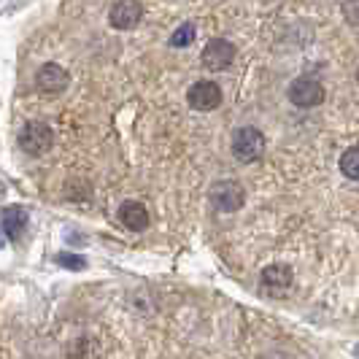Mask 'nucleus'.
I'll return each mask as SVG.
<instances>
[{
	"label": "nucleus",
	"instance_id": "nucleus-8",
	"mask_svg": "<svg viewBox=\"0 0 359 359\" xmlns=\"http://www.w3.org/2000/svg\"><path fill=\"white\" fill-rule=\"evenodd\" d=\"M200 60H203V65H205L208 71H224V68L233 65L235 46L227 41V38H214V41L205 43V49H203V54H200Z\"/></svg>",
	"mask_w": 359,
	"mask_h": 359
},
{
	"label": "nucleus",
	"instance_id": "nucleus-12",
	"mask_svg": "<svg viewBox=\"0 0 359 359\" xmlns=\"http://www.w3.org/2000/svg\"><path fill=\"white\" fill-rule=\"evenodd\" d=\"M341 170L346 179H354L359 181V146H351L346 149L341 157Z\"/></svg>",
	"mask_w": 359,
	"mask_h": 359
},
{
	"label": "nucleus",
	"instance_id": "nucleus-13",
	"mask_svg": "<svg viewBox=\"0 0 359 359\" xmlns=\"http://www.w3.org/2000/svg\"><path fill=\"white\" fill-rule=\"evenodd\" d=\"M198 36V30H195V25L192 22H184L179 30H173V36H170V46L173 49H184V46H189L192 41Z\"/></svg>",
	"mask_w": 359,
	"mask_h": 359
},
{
	"label": "nucleus",
	"instance_id": "nucleus-2",
	"mask_svg": "<svg viewBox=\"0 0 359 359\" xmlns=\"http://www.w3.org/2000/svg\"><path fill=\"white\" fill-rule=\"evenodd\" d=\"M208 198H211V205H214L216 211H222V214H235V211H241L243 208V203H246V189L233 179H222L211 184V189H208Z\"/></svg>",
	"mask_w": 359,
	"mask_h": 359
},
{
	"label": "nucleus",
	"instance_id": "nucleus-7",
	"mask_svg": "<svg viewBox=\"0 0 359 359\" xmlns=\"http://www.w3.org/2000/svg\"><path fill=\"white\" fill-rule=\"evenodd\" d=\"M144 19V6L138 0H116L108 11V22L114 30H133Z\"/></svg>",
	"mask_w": 359,
	"mask_h": 359
},
{
	"label": "nucleus",
	"instance_id": "nucleus-17",
	"mask_svg": "<svg viewBox=\"0 0 359 359\" xmlns=\"http://www.w3.org/2000/svg\"><path fill=\"white\" fill-rule=\"evenodd\" d=\"M259 359H287L284 354H278V351H268V354H262Z\"/></svg>",
	"mask_w": 359,
	"mask_h": 359
},
{
	"label": "nucleus",
	"instance_id": "nucleus-4",
	"mask_svg": "<svg viewBox=\"0 0 359 359\" xmlns=\"http://www.w3.org/2000/svg\"><path fill=\"white\" fill-rule=\"evenodd\" d=\"M289 100L292 106L297 108H316L324 103V87L316 81V79H308V76H300L289 84Z\"/></svg>",
	"mask_w": 359,
	"mask_h": 359
},
{
	"label": "nucleus",
	"instance_id": "nucleus-3",
	"mask_svg": "<svg viewBox=\"0 0 359 359\" xmlns=\"http://www.w3.org/2000/svg\"><path fill=\"white\" fill-rule=\"evenodd\" d=\"M52 144H54V133L46 122H27V125L22 127V133H19V146L30 157L46 154L52 149Z\"/></svg>",
	"mask_w": 359,
	"mask_h": 359
},
{
	"label": "nucleus",
	"instance_id": "nucleus-1",
	"mask_svg": "<svg viewBox=\"0 0 359 359\" xmlns=\"http://www.w3.org/2000/svg\"><path fill=\"white\" fill-rule=\"evenodd\" d=\"M233 157L238 162H243V165H249V162H257L262 160V154H265V135L257 130V127H238L233 135Z\"/></svg>",
	"mask_w": 359,
	"mask_h": 359
},
{
	"label": "nucleus",
	"instance_id": "nucleus-18",
	"mask_svg": "<svg viewBox=\"0 0 359 359\" xmlns=\"http://www.w3.org/2000/svg\"><path fill=\"white\" fill-rule=\"evenodd\" d=\"M354 357L359 359V343H357V346H354Z\"/></svg>",
	"mask_w": 359,
	"mask_h": 359
},
{
	"label": "nucleus",
	"instance_id": "nucleus-11",
	"mask_svg": "<svg viewBox=\"0 0 359 359\" xmlns=\"http://www.w3.org/2000/svg\"><path fill=\"white\" fill-rule=\"evenodd\" d=\"M25 224H27V211L25 208H19V205L6 208V214H3V233L8 235L11 241H17L19 235H22Z\"/></svg>",
	"mask_w": 359,
	"mask_h": 359
},
{
	"label": "nucleus",
	"instance_id": "nucleus-15",
	"mask_svg": "<svg viewBox=\"0 0 359 359\" xmlns=\"http://www.w3.org/2000/svg\"><path fill=\"white\" fill-rule=\"evenodd\" d=\"M57 265H62V268H68V270H84L87 259L79 257V254H60V257H57Z\"/></svg>",
	"mask_w": 359,
	"mask_h": 359
},
{
	"label": "nucleus",
	"instance_id": "nucleus-19",
	"mask_svg": "<svg viewBox=\"0 0 359 359\" xmlns=\"http://www.w3.org/2000/svg\"><path fill=\"white\" fill-rule=\"evenodd\" d=\"M357 84H359V68H357Z\"/></svg>",
	"mask_w": 359,
	"mask_h": 359
},
{
	"label": "nucleus",
	"instance_id": "nucleus-9",
	"mask_svg": "<svg viewBox=\"0 0 359 359\" xmlns=\"http://www.w3.org/2000/svg\"><path fill=\"white\" fill-rule=\"evenodd\" d=\"M68 84H71V76H68V71H65L62 65H57V62H46V65H41V68H38L36 87L41 92L57 95V92L68 90Z\"/></svg>",
	"mask_w": 359,
	"mask_h": 359
},
{
	"label": "nucleus",
	"instance_id": "nucleus-16",
	"mask_svg": "<svg viewBox=\"0 0 359 359\" xmlns=\"http://www.w3.org/2000/svg\"><path fill=\"white\" fill-rule=\"evenodd\" d=\"M341 11H343V17H346L348 25H357L359 27V0H343Z\"/></svg>",
	"mask_w": 359,
	"mask_h": 359
},
{
	"label": "nucleus",
	"instance_id": "nucleus-5",
	"mask_svg": "<svg viewBox=\"0 0 359 359\" xmlns=\"http://www.w3.org/2000/svg\"><path fill=\"white\" fill-rule=\"evenodd\" d=\"M187 103L195 111H216V108L222 106V87L216 81L200 79L187 92Z\"/></svg>",
	"mask_w": 359,
	"mask_h": 359
},
{
	"label": "nucleus",
	"instance_id": "nucleus-14",
	"mask_svg": "<svg viewBox=\"0 0 359 359\" xmlns=\"http://www.w3.org/2000/svg\"><path fill=\"white\" fill-rule=\"evenodd\" d=\"M71 354L76 359H97V346L92 341H87V338H81V341H76Z\"/></svg>",
	"mask_w": 359,
	"mask_h": 359
},
{
	"label": "nucleus",
	"instance_id": "nucleus-10",
	"mask_svg": "<svg viewBox=\"0 0 359 359\" xmlns=\"http://www.w3.org/2000/svg\"><path fill=\"white\" fill-rule=\"evenodd\" d=\"M119 222L125 224L130 233H144L149 227V211H146L144 203L138 200H125L119 205Z\"/></svg>",
	"mask_w": 359,
	"mask_h": 359
},
{
	"label": "nucleus",
	"instance_id": "nucleus-6",
	"mask_svg": "<svg viewBox=\"0 0 359 359\" xmlns=\"http://www.w3.org/2000/svg\"><path fill=\"white\" fill-rule=\"evenodd\" d=\"M294 281V273L289 265H268L259 273V287L270 297H284Z\"/></svg>",
	"mask_w": 359,
	"mask_h": 359
}]
</instances>
